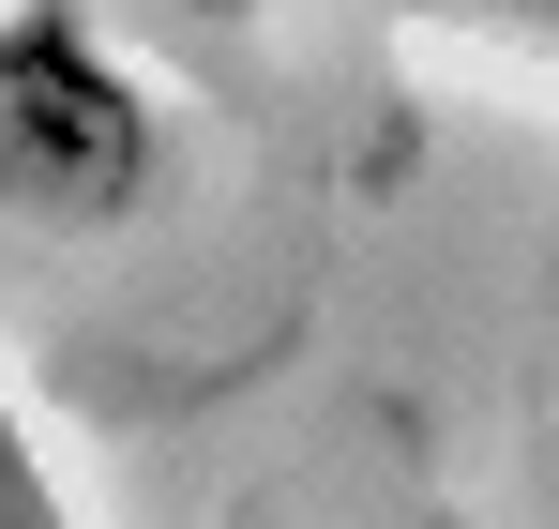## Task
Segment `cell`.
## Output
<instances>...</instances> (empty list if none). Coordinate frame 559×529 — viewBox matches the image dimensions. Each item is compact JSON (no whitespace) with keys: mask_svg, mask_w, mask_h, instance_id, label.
<instances>
[{"mask_svg":"<svg viewBox=\"0 0 559 529\" xmlns=\"http://www.w3.org/2000/svg\"><path fill=\"white\" fill-rule=\"evenodd\" d=\"M167 91L92 0H0V227L106 243L167 197Z\"/></svg>","mask_w":559,"mask_h":529,"instance_id":"6da1fadb","label":"cell"},{"mask_svg":"<svg viewBox=\"0 0 559 529\" xmlns=\"http://www.w3.org/2000/svg\"><path fill=\"white\" fill-rule=\"evenodd\" d=\"M378 31L439 46V61H484V77L559 91V0H378Z\"/></svg>","mask_w":559,"mask_h":529,"instance_id":"7a4b0ae2","label":"cell"},{"mask_svg":"<svg viewBox=\"0 0 559 529\" xmlns=\"http://www.w3.org/2000/svg\"><path fill=\"white\" fill-rule=\"evenodd\" d=\"M76 515V484H61V454H46V424L0 393V529H61Z\"/></svg>","mask_w":559,"mask_h":529,"instance_id":"3957f363","label":"cell"},{"mask_svg":"<svg viewBox=\"0 0 559 529\" xmlns=\"http://www.w3.org/2000/svg\"><path fill=\"white\" fill-rule=\"evenodd\" d=\"M167 15H197V31H258L273 0H167Z\"/></svg>","mask_w":559,"mask_h":529,"instance_id":"277c9868","label":"cell"},{"mask_svg":"<svg viewBox=\"0 0 559 529\" xmlns=\"http://www.w3.org/2000/svg\"><path fill=\"white\" fill-rule=\"evenodd\" d=\"M545 515H559V469H545Z\"/></svg>","mask_w":559,"mask_h":529,"instance_id":"5b68a950","label":"cell"}]
</instances>
